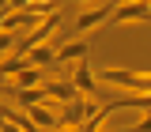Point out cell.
Returning <instances> with one entry per match:
<instances>
[{
	"mask_svg": "<svg viewBox=\"0 0 151 132\" xmlns=\"http://www.w3.org/2000/svg\"><path fill=\"white\" fill-rule=\"evenodd\" d=\"M113 11H117V4H113V0L91 4V8H83V11L76 15V27H72V30H94V27H102L106 19H113Z\"/></svg>",
	"mask_w": 151,
	"mask_h": 132,
	"instance_id": "6da1fadb",
	"label": "cell"
},
{
	"mask_svg": "<svg viewBox=\"0 0 151 132\" xmlns=\"http://www.w3.org/2000/svg\"><path fill=\"white\" fill-rule=\"evenodd\" d=\"M113 19L117 23H151V4L147 0H121Z\"/></svg>",
	"mask_w": 151,
	"mask_h": 132,
	"instance_id": "7a4b0ae2",
	"label": "cell"
},
{
	"mask_svg": "<svg viewBox=\"0 0 151 132\" xmlns=\"http://www.w3.org/2000/svg\"><path fill=\"white\" fill-rule=\"evenodd\" d=\"M72 83L79 87V94H83V98H98V94H102V79L91 72V64H87V60H79V64H76Z\"/></svg>",
	"mask_w": 151,
	"mask_h": 132,
	"instance_id": "3957f363",
	"label": "cell"
},
{
	"mask_svg": "<svg viewBox=\"0 0 151 132\" xmlns=\"http://www.w3.org/2000/svg\"><path fill=\"white\" fill-rule=\"evenodd\" d=\"M45 91H49V98H53L57 106H68V102L79 98V87H76L72 79H45Z\"/></svg>",
	"mask_w": 151,
	"mask_h": 132,
	"instance_id": "277c9868",
	"label": "cell"
},
{
	"mask_svg": "<svg viewBox=\"0 0 151 132\" xmlns=\"http://www.w3.org/2000/svg\"><path fill=\"white\" fill-rule=\"evenodd\" d=\"M110 106H113V113H117V110H144V113H151V91H140V94H117Z\"/></svg>",
	"mask_w": 151,
	"mask_h": 132,
	"instance_id": "5b68a950",
	"label": "cell"
},
{
	"mask_svg": "<svg viewBox=\"0 0 151 132\" xmlns=\"http://www.w3.org/2000/svg\"><path fill=\"white\" fill-rule=\"evenodd\" d=\"M42 83H45V68H38V64L23 68V72L12 79V87H15V91H27V87H42Z\"/></svg>",
	"mask_w": 151,
	"mask_h": 132,
	"instance_id": "8992f818",
	"label": "cell"
},
{
	"mask_svg": "<svg viewBox=\"0 0 151 132\" xmlns=\"http://www.w3.org/2000/svg\"><path fill=\"white\" fill-rule=\"evenodd\" d=\"M83 57H87V42H79V38H76V42H64V45L57 49V60H68V64H79Z\"/></svg>",
	"mask_w": 151,
	"mask_h": 132,
	"instance_id": "52a82bcc",
	"label": "cell"
},
{
	"mask_svg": "<svg viewBox=\"0 0 151 132\" xmlns=\"http://www.w3.org/2000/svg\"><path fill=\"white\" fill-rule=\"evenodd\" d=\"M27 57H30V64H38V68H45V64H53V60H57V49L49 45V42H45V45H34V49H30Z\"/></svg>",
	"mask_w": 151,
	"mask_h": 132,
	"instance_id": "ba28073f",
	"label": "cell"
},
{
	"mask_svg": "<svg viewBox=\"0 0 151 132\" xmlns=\"http://www.w3.org/2000/svg\"><path fill=\"white\" fill-rule=\"evenodd\" d=\"M19 45H23V42H15L12 30H0V60H8L12 53H19Z\"/></svg>",
	"mask_w": 151,
	"mask_h": 132,
	"instance_id": "9c48e42d",
	"label": "cell"
},
{
	"mask_svg": "<svg viewBox=\"0 0 151 132\" xmlns=\"http://www.w3.org/2000/svg\"><path fill=\"white\" fill-rule=\"evenodd\" d=\"M12 4V11H27V8H38L42 0H8Z\"/></svg>",
	"mask_w": 151,
	"mask_h": 132,
	"instance_id": "30bf717a",
	"label": "cell"
},
{
	"mask_svg": "<svg viewBox=\"0 0 151 132\" xmlns=\"http://www.w3.org/2000/svg\"><path fill=\"white\" fill-rule=\"evenodd\" d=\"M132 128H136V132H151V113H144L140 121H132Z\"/></svg>",
	"mask_w": 151,
	"mask_h": 132,
	"instance_id": "8fae6325",
	"label": "cell"
},
{
	"mask_svg": "<svg viewBox=\"0 0 151 132\" xmlns=\"http://www.w3.org/2000/svg\"><path fill=\"white\" fill-rule=\"evenodd\" d=\"M57 132H83V128H79V125H60Z\"/></svg>",
	"mask_w": 151,
	"mask_h": 132,
	"instance_id": "7c38bea8",
	"label": "cell"
},
{
	"mask_svg": "<svg viewBox=\"0 0 151 132\" xmlns=\"http://www.w3.org/2000/svg\"><path fill=\"white\" fill-rule=\"evenodd\" d=\"M76 4H102V0H76Z\"/></svg>",
	"mask_w": 151,
	"mask_h": 132,
	"instance_id": "4fadbf2b",
	"label": "cell"
},
{
	"mask_svg": "<svg viewBox=\"0 0 151 132\" xmlns=\"http://www.w3.org/2000/svg\"><path fill=\"white\" fill-rule=\"evenodd\" d=\"M125 132H136V128H125Z\"/></svg>",
	"mask_w": 151,
	"mask_h": 132,
	"instance_id": "5bb4252c",
	"label": "cell"
},
{
	"mask_svg": "<svg viewBox=\"0 0 151 132\" xmlns=\"http://www.w3.org/2000/svg\"><path fill=\"white\" fill-rule=\"evenodd\" d=\"M147 4H151V0H147Z\"/></svg>",
	"mask_w": 151,
	"mask_h": 132,
	"instance_id": "9a60e30c",
	"label": "cell"
}]
</instances>
